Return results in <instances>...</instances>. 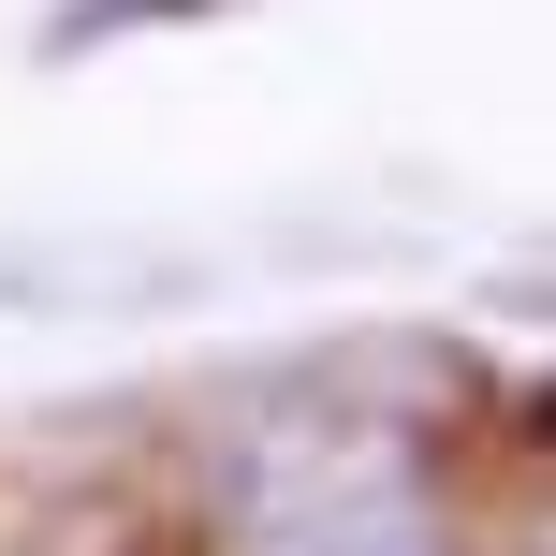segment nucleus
I'll list each match as a JSON object with an SVG mask.
<instances>
[{
	"instance_id": "f257e3e1",
	"label": "nucleus",
	"mask_w": 556,
	"mask_h": 556,
	"mask_svg": "<svg viewBox=\"0 0 556 556\" xmlns=\"http://www.w3.org/2000/svg\"><path fill=\"white\" fill-rule=\"evenodd\" d=\"M235 542L250 556H454L410 440L366 410H278L235 454Z\"/></svg>"
}]
</instances>
